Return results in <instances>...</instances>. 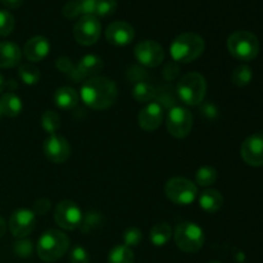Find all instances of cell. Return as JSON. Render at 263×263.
Returning a JSON list of instances; mask_svg holds the SVG:
<instances>
[{
  "mask_svg": "<svg viewBox=\"0 0 263 263\" xmlns=\"http://www.w3.org/2000/svg\"><path fill=\"white\" fill-rule=\"evenodd\" d=\"M117 86L110 79L103 76L90 77L82 84L80 98L85 105L95 110H104L117 100Z\"/></svg>",
  "mask_w": 263,
  "mask_h": 263,
  "instance_id": "obj_1",
  "label": "cell"
},
{
  "mask_svg": "<svg viewBox=\"0 0 263 263\" xmlns=\"http://www.w3.org/2000/svg\"><path fill=\"white\" fill-rule=\"evenodd\" d=\"M204 48L205 44L202 36L195 32H185L172 41L170 54L179 63H190L202 55Z\"/></svg>",
  "mask_w": 263,
  "mask_h": 263,
  "instance_id": "obj_2",
  "label": "cell"
},
{
  "mask_svg": "<svg viewBox=\"0 0 263 263\" xmlns=\"http://www.w3.org/2000/svg\"><path fill=\"white\" fill-rule=\"evenodd\" d=\"M69 249V238L63 231L46 230L39 238L36 252L39 258L44 262H55L67 253Z\"/></svg>",
  "mask_w": 263,
  "mask_h": 263,
  "instance_id": "obj_3",
  "label": "cell"
},
{
  "mask_svg": "<svg viewBox=\"0 0 263 263\" xmlns=\"http://www.w3.org/2000/svg\"><path fill=\"white\" fill-rule=\"evenodd\" d=\"M176 92L184 104L195 107L204 100L205 92H207V82L204 77L198 72H189L184 74L179 81Z\"/></svg>",
  "mask_w": 263,
  "mask_h": 263,
  "instance_id": "obj_4",
  "label": "cell"
},
{
  "mask_svg": "<svg viewBox=\"0 0 263 263\" xmlns=\"http://www.w3.org/2000/svg\"><path fill=\"white\" fill-rule=\"evenodd\" d=\"M229 53L241 62H251L258 55L259 41L254 33L240 30L231 33L228 39Z\"/></svg>",
  "mask_w": 263,
  "mask_h": 263,
  "instance_id": "obj_5",
  "label": "cell"
},
{
  "mask_svg": "<svg viewBox=\"0 0 263 263\" xmlns=\"http://www.w3.org/2000/svg\"><path fill=\"white\" fill-rule=\"evenodd\" d=\"M175 243L185 253H195L204 246V231L194 222L179 223L174 233Z\"/></svg>",
  "mask_w": 263,
  "mask_h": 263,
  "instance_id": "obj_6",
  "label": "cell"
},
{
  "mask_svg": "<svg viewBox=\"0 0 263 263\" xmlns=\"http://www.w3.org/2000/svg\"><path fill=\"white\" fill-rule=\"evenodd\" d=\"M164 194L177 205H189L197 199L198 187L189 179L172 177L164 185Z\"/></svg>",
  "mask_w": 263,
  "mask_h": 263,
  "instance_id": "obj_7",
  "label": "cell"
},
{
  "mask_svg": "<svg viewBox=\"0 0 263 263\" xmlns=\"http://www.w3.org/2000/svg\"><path fill=\"white\" fill-rule=\"evenodd\" d=\"M167 130L174 138L184 139L193 128V115L187 108L175 105L167 115Z\"/></svg>",
  "mask_w": 263,
  "mask_h": 263,
  "instance_id": "obj_8",
  "label": "cell"
},
{
  "mask_svg": "<svg viewBox=\"0 0 263 263\" xmlns=\"http://www.w3.org/2000/svg\"><path fill=\"white\" fill-rule=\"evenodd\" d=\"M82 211L79 205L72 200H62L57 204L54 211L55 223L63 230H76L80 229L82 222Z\"/></svg>",
  "mask_w": 263,
  "mask_h": 263,
  "instance_id": "obj_9",
  "label": "cell"
},
{
  "mask_svg": "<svg viewBox=\"0 0 263 263\" xmlns=\"http://www.w3.org/2000/svg\"><path fill=\"white\" fill-rule=\"evenodd\" d=\"M102 26L95 15H82L73 27L74 40L84 46L94 45L100 37Z\"/></svg>",
  "mask_w": 263,
  "mask_h": 263,
  "instance_id": "obj_10",
  "label": "cell"
},
{
  "mask_svg": "<svg viewBox=\"0 0 263 263\" xmlns=\"http://www.w3.org/2000/svg\"><path fill=\"white\" fill-rule=\"evenodd\" d=\"M36 226V215L32 210L20 208L14 211L9 218L8 228L13 236L18 239H25L30 235Z\"/></svg>",
  "mask_w": 263,
  "mask_h": 263,
  "instance_id": "obj_11",
  "label": "cell"
},
{
  "mask_svg": "<svg viewBox=\"0 0 263 263\" xmlns=\"http://www.w3.org/2000/svg\"><path fill=\"white\" fill-rule=\"evenodd\" d=\"M134 54L139 63L143 64L144 67H149V68L158 67L164 61L163 48L153 40L140 41L134 49Z\"/></svg>",
  "mask_w": 263,
  "mask_h": 263,
  "instance_id": "obj_12",
  "label": "cell"
},
{
  "mask_svg": "<svg viewBox=\"0 0 263 263\" xmlns=\"http://www.w3.org/2000/svg\"><path fill=\"white\" fill-rule=\"evenodd\" d=\"M44 154L53 163H64L71 156V145L62 135L51 134L44 141Z\"/></svg>",
  "mask_w": 263,
  "mask_h": 263,
  "instance_id": "obj_13",
  "label": "cell"
},
{
  "mask_svg": "<svg viewBox=\"0 0 263 263\" xmlns=\"http://www.w3.org/2000/svg\"><path fill=\"white\" fill-rule=\"evenodd\" d=\"M241 158L247 164L253 167L263 166V135L253 134L241 144Z\"/></svg>",
  "mask_w": 263,
  "mask_h": 263,
  "instance_id": "obj_14",
  "label": "cell"
},
{
  "mask_svg": "<svg viewBox=\"0 0 263 263\" xmlns=\"http://www.w3.org/2000/svg\"><path fill=\"white\" fill-rule=\"evenodd\" d=\"M105 37H107L108 43L112 45L126 46L133 43L134 37H135V31L130 23L123 22V21H116L107 27Z\"/></svg>",
  "mask_w": 263,
  "mask_h": 263,
  "instance_id": "obj_15",
  "label": "cell"
},
{
  "mask_svg": "<svg viewBox=\"0 0 263 263\" xmlns=\"http://www.w3.org/2000/svg\"><path fill=\"white\" fill-rule=\"evenodd\" d=\"M163 121V107L157 102H151L139 112L138 123L141 130L156 131Z\"/></svg>",
  "mask_w": 263,
  "mask_h": 263,
  "instance_id": "obj_16",
  "label": "cell"
},
{
  "mask_svg": "<svg viewBox=\"0 0 263 263\" xmlns=\"http://www.w3.org/2000/svg\"><path fill=\"white\" fill-rule=\"evenodd\" d=\"M50 53V43L44 36H35L25 44L23 54L30 62H41Z\"/></svg>",
  "mask_w": 263,
  "mask_h": 263,
  "instance_id": "obj_17",
  "label": "cell"
},
{
  "mask_svg": "<svg viewBox=\"0 0 263 263\" xmlns=\"http://www.w3.org/2000/svg\"><path fill=\"white\" fill-rule=\"evenodd\" d=\"M22 51L17 44L12 41L0 43V68H12L20 64Z\"/></svg>",
  "mask_w": 263,
  "mask_h": 263,
  "instance_id": "obj_18",
  "label": "cell"
},
{
  "mask_svg": "<svg viewBox=\"0 0 263 263\" xmlns=\"http://www.w3.org/2000/svg\"><path fill=\"white\" fill-rule=\"evenodd\" d=\"M80 95L73 87H59L54 94V103L62 110H71L79 104Z\"/></svg>",
  "mask_w": 263,
  "mask_h": 263,
  "instance_id": "obj_19",
  "label": "cell"
},
{
  "mask_svg": "<svg viewBox=\"0 0 263 263\" xmlns=\"http://www.w3.org/2000/svg\"><path fill=\"white\" fill-rule=\"evenodd\" d=\"M103 69V61L100 57L87 54L82 57L77 64L76 72L82 77H95Z\"/></svg>",
  "mask_w": 263,
  "mask_h": 263,
  "instance_id": "obj_20",
  "label": "cell"
},
{
  "mask_svg": "<svg viewBox=\"0 0 263 263\" xmlns=\"http://www.w3.org/2000/svg\"><path fill=\"white\" fill-rule=\"evenodd\" d=\"M223 198L220 192L215 189H207L199 195V207L207 213H216L221 210Z\"/></svg>",
  "mask_w": 263,
  "mask_h": 263,
  "instance_id": "obj_21",
  "label": "cell"
},
{
  "mask_svg": "<svg viewBox=\"0 0 263 263\" xmlns=\"http://www.w3.org/2000/svg\"><path fill=\"white\" fill-rule=\"evenodd\" d=\"M22 100L14 92H5L0 98V110L5 117H17L22 112Z\"/></svg>",
  "mask_w": 263,
  "mask_h": 263,
  "instance_id": "obj_22",
  "label": "cell"
},
{
  "mask_svg": "<svg viewBox=\"0 0 263 263\" xmlns=\"http://www.w3.org/2000/svg\"><path fill=\"white\" fill-rule=\"evenodd\" d=\"M172 238V228L167 222H158L151 229L149 239L152 244L156 247H163L171 240Z\"/></svg>",
  "mask_w": 263,
  "mask_h": 263,
  "instance_id": "obj_23",
  "label": "cell"
},
{
  "mask_svg": "<svg viewBox=\"0 0 263 263\" xmlns=\"http://www.w3.org/2000/svg\"><path fill=\"white\" fill-rule=\"evenodd\" d=\"M156 95V87L146 81H139L133 87V97L139 103H151Z\"/></svg>",
  "mask_w": 263,
  "mask_h": 263,
  "instance_id": "obj_24",
  "label": "cell"
},
{
  "mask_svg": "<svg viewBox=\"0 0 263 263\" xmlns=\"http://www.w3.org/2000/svg\"><path fill=\"white\" fill-rule=\"evenodd\" d=\"M108 263H134V252L125 244L113 247L108 253Z\"/></svg>",
  "mask_w": 263,
  "mask_h": 263,
  "instance_id": "obj_25",
  "label": "cell"
},
{
  "mask_svg": "<svg viewBox=\"0 0 263 263\" xmlns=\"http://www.w3.org/2000/svg\"><path fill=\"white\" fill-rule=\"evenodd\" d=\"M41 126L49 135L57 134L61 128V117L55 110H46L41 116Z\"/></svg>",
  "mask_w": 263,
  "mask_h": 263,
  "instance_id": "obj_26",
  "label": "cell"
},
{
  "mask_svg": "<svg viewBox=\"0 0 263 263\" xmlns=\"http://www.w3.org/2000/svg\"><path fill=\"white\" fill-rule=\"evenodd\" d=\"M217 180V171L211 166H203L195 174V182L203 187L213 185Z\"/></svg>",
  "mask_w": 263,
  "mask_h": 263,
  "instance_id": "obj_27",
  "label": "cell"
},
{
  "mask_svg": "<svg viewBox=\"0 0 263 263\" xmlns=\"http://www.w3.org/2000/svg\"><path fill=\"white\" fill-rule=\"evenodd\" d=\"M18 76H20L21 81L26 85H35L37 84L40 80V71L36 68L32 64H21L18 68Z\"/></svg>",
  "mask_w": 263,
  "mask_h": 263,
  "instance_id": "obj_28",
  "label": "cell"
},
{
  "mask_svg": "<svg viewBox=\"0 0 263 263\" xmlns=\"http://www.w3.org/2000/svg\"><path fill=\"white\" fill-rule=\"evenodd\" d=\"M252 79H253V72H252L251 67L247 66V64L236 67L233 72V76H231L233 84L239 87L247 86L252 81Z\"/></svg>",
  "mask_w": 263,
  "mask_h": 263,
  "instance_id": "obj_29",
  "label": "cell"
},
{
  "mask_svg": "<svg viewBox=\"0 0 263 263\" xmlns=\"http://www.w3.org/2000/svg\"><path fill=\"white\" fill-rule=\"evenodd\" d=\"M116 9H117L116 0H98L97 8H95V17H108V15H112Z\"/></svg>",
  "mask_w": 263,
  "mask_h": 263,
  "instance_id": "obj_30",
  "label": "cell"
},
{
  "mask_svg": "<svg viewBox=\"0 0 263 263\" xmlns=\"http://www.w3.org/2000/svg\"><path fill=\"white\" fill-rule=\"evenodd\" d=\"M102 223V216L99 213H95V212H89L84 218H82V222L80 229L84 234L90 233L94 229L99 228V225Z\"/></svg>",
  "mask_w": 263,
  "mask_h": 263,
  "instance_id": "obj_31",
  "label": "cell"
},
{
  "mask_svg": "<svg viewBox=\"0 0 263 263\" xmlns=\"http://www.w3.org/2000/svg\"><path fill=\"white\" fill-rule=\"evenodd\" d=\"M14 25V17L8 10H0V36L10 35Z\"/></svg>",
  "mask_w": 263,
  "mask_h": 263,
  "instance_id": "obj_32",
  "label": "cell"
},
{
  "mask_svg": "<svg viewBox=\"0 0 263 263\" xmlns=\"http://www.w3.org/2000/svg\"><path fill=\"white\" fill-rule=\"evenodd\" d=\"M141 240H143V233H141L140 229L128 228L123 233V241H125V246L128 247V248L139 246Z\"/></svg>",
  "mask_w": 263,
  "mask_h": 263,
  "instance_id": "obj_33",
  "label": "cell"
},
{
  "mask_svg": "<svg viewBox=\"0 0 263 263\" xmlns=\"http://www.w3.org/2000/svg\"><path fill=\"white\" fill-rule=\"evenodd\" d=\"M13 251H14L15 256L21 257V258H27V257L32 256L33 247L32 243L27 239H20L18 241H15L14 246H13Z\"/></svg>",
  "mask_w": 263,
  "mask_h": 263,
  "instance_id": "obj_34",
  "label": "cell"
},
{
  "mask_svg": "<svg viewBox=\"0 0 263 263\" xmlns=\"http://www.w3.org/2000/svg\"><path fill=\"white\" fill-rule=\"evenodd\" d=\"M69 263H90V254L84 247L76 246L69 252Z\"/></svg>",
  "mask_w": 263,
  "mask_h": 263,
  "instance_id": "obj_35",
  "label": "cell"
},
{
  "mask_svg": "<svg viewBox=\"0 0 263 263\" xmlns=\"http://www.w3.org/2000/svg\"><path fill=\"white\" fill-rule=\"evenodd\" d=\"M62 13H63L64 17L68 18V20H73V18H77L81 14L80 7L79 4H77L76 0H71V2L67 3L63 7V9H62Z\"/></svg>",
  "mask_w": 263,
  "mask_h": 263,
  "instance_id": "obj_36",
  "label": "cell"
},
{
  "mask_svg": "<svg viewBox=\"0 0 263 263\" xmlns=\"http://www.w3.org/2000/svg\"><path fill=\"white\" fill-rule=\"evenodd\" d=\"M80 7L81 15H95L98 0H76Z\"/></svg>",
  "mask_w": 263,
  "mask_h": 263,
  "instance_id": "obj_37",
  "label": "cell"
},
{
  "mask_svg": "<svg viewBox=\"0 0 263 263\" xmlns=\"http://www.w3.org/2000/svg\"><path fill=\"white\" fill-rule=\"evenodd\" d=\"M49 210H50V200L46 199V198H41V199L36 200L35 202L32 212L35 213L36 216H43L45 215Z\"/></svg>",
  "mask_w": 263,
  "mask_h": 263,
  "instance_id": "obj_38",
  "label": "cell"
},
{
  "mask_svg": "<svg viewBox=\"0 0 263 263\" xmlns=\"http://www.w3.org/2000/svg\"><path fill=\"white\" fill-rule=\"evenodd\" d=\"M57 68L59 69V71L62 72H74V68H73V64H72L71 59L66 58V57H62V58H58L57 59Z\"/></svg>",
  "mask_w": 263,
  "mask_h": 263,
  "instance_id": "obj_39",
  "label": "cell"
},
{
  "mask_svg": "<svg viewBox=\"0 0 263 263\" xmlns=\"http://www.w3.org/2000/svg\"><path fill=\"white\" fill-rule=\"evenodd\" d=\"M2 2L8 9H18L23 4V0H2Z\"/></svg>",
  "mask_w": 263,
  "mask_h": 263,
  "instance_id": "obj_40",
  "label": "cell"
},
{
  "mask_svg": "<svg viewBox=\"0 0 263 263\" xmlns=\"http://www.w3.org/2000/svg\"><path fill=\"white\" fill-rule=\"evenodd\" d=\"M5 231H7V222H5L4 218L0 217V238L4 236Z\"/></svg>",
  "mask_w": 263,
  "mask_h": 263,
  "instance_id": "obj_41",
  "label": "cell"
},
{
  "mask_svg": "<svg viewBox=\"0 0 263 263\" xmlns=\"http://www.w3.org/2000/svg\"><path fill=\"white\" fill-rule=\"evenodd\" d=\"M4 87H5V81H4V77H3V74L0 73V92H2L3 90H4Z\"/></svg>",
  "mask_w": 263,
  "mask_h": 263,
  "instance_id": "obj_42",
  "label": "cell"
},
{
  "mask_svg": "<svg viewBox=\"0 0 263 263\" xmlns=\"http://www.w3.org/2000/svg\"><path fill=\"white\" fill-rule=\"evenodd\" d=\"M210 263H221V262H218V261H212V262H210Z\"/></svg>",
  "mask_w": 263,
  "mask_h": 263,
  "instance_id": "obj_43",
  "label": "cell"
},
{
  "mask_svg": "<svg viewBox=\"0 0 263 263\" xmlns=\"http://www.w3.org/2000/svg\"><path fill=\"white\" fill-rule=\"evenodd\" d=\"M2 116H3V115H2V110H0V117H2Z\"/></svg>",
  "mask_w": 263,
  "mask_h": 263,
  "instance_id": "obj_44",
  "label": "cell"
}]
</instances>
